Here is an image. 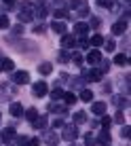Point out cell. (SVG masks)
Returning a JSON list of instances; mask_svg holds the SVG:
<instances>
[{"mask_svg":"<svg viewBox=\"0 0 131 146\" xmlns=\"http://www.w3.org/2000/svg\"><path fill=\"white\" fill-rule=\"evenodd\" d=\"M32 93L36 95V98H44V95L49 93V87H47V83H42V80L34 83V85H32Z\"/></svg>","mask_w":131,"mask_h":146,"instance_id":"1","label":"cell"},{"mask_svg":"<svg viewBox=\"0 0 131 146\" xmlns=\"http://www.w3.org/2000/svg\"><path fill=\"white\" fill-rule=\"evenodd\" d=\"M13 80L17 85H26V83H30V74L26 72V70H19V72L13 74Z\"/></svg>","mask_w":131,"mask_h":146,"instance_id":"2","label":"cell"},{"mask_svg":"<svg viewBox=\"0 0 131 146\" xmlns=\"http://www.w3.org/2000/svg\"><path fill=\"white\" fill-rule=\"evenodd\" d=\"M85 78L91 80V83H99V80L104 78V72H102V70H89V72L85 74Z\"/></svg>","mask_w":131,"mask_h":146,"instance_id":"3","label":"cell"},{"mask_svg":"<svg viewBox=\"0 0 131 146\" xmlns=\"http://www.w3.org/2000/svg\"><path fill=\"white\" fill-rule=\"evenodd\" d=\"M87 62L91 64V66H93V64H99V62H102V53H99L97 49L89 51V53H87Z\"/></svg>","mask_w":131,"mask_h":146,"instance_id":"4","label":"cell"},{"mask_svg":"<svg viewBox=\"0 0 131 146\" xmlns=\"http://www.w3.org/2000/svg\"><path fill=\"white\" fill-rule=\"evenodd\" d=\"M76 135H78V129L74 127V125H68V127L64 129V138L66 140H74Z\"/></svg>","mask_w":131,"mask_h":146,"instance_id":"5","label":"cell"},{"mask_svg":"<svg viewBox=\"0 0 131 146\" xmlns=\"http://www.w3.org/2000/svg\"><path fill=\"white\" fill-rule=\"evenodd\" d=\"M125 30H127V21H125V19H120V21H116L112 26V34H123Z\"/></svg>","mask_w":131,"mask_h":146,"instance_id":"6","label":"cell"},{"mask_svg":"<svg viewBox=\"0 0 131 146\" xmlns=\"http://www.w3.org/2000/svg\"><path fill=\"white\" fill-rule=\"evenodd\" d=\"M97 142H99V144H104V146H108L110 142H112V138H110V131H108V129H104V131H102V133H99V138H97Z\"/></svg>","mask_w":131,"mask_h":146,"instance_id":"7","label":"cell"},{"mask_svg":"<svg viewBox=\"0 0 131 146\" xmlns=\"http://www.w3.org/2000/svg\"><path fill=\"white\" fill-rule=\"evenodd\" d=\"M74 32L80 34V36H85V34L89 32V23H76V26H74Z\"/></svg>","mask_w":131,"mask_h":146,"instance_id":"8","label":"cell"},{"mask_svg":"<svg viewBox=\"0 0 131 146\" xmlns=\"http://www.w3.org/2000/svg\"><path fill=\"white\" fill-rule=\"evenodd\" d=\"M62 47H64V49H70V47H74V38L70 36V34H64V38H62Z\"/></svg>","mask_w":131,"mask_h":146,"instance_id":"9","label":"cell"},{"mask_svg":"<svg viewBox=\"0 0 131 146\" xmlns=\"http://www.w3.org/2000/svg\"><path fill=\"white\" fill-rule=\"evenodd\" d=\"M13 138H15V129L13 127L2 129V140H4V142H9V140H13Z\"/></svg>","mask_w":131,"mask_h":146,"instance_id":"10","label":"cell"},{"mask_svg":"<svg viewBox=\"0 0 131 146\" xmlns=\"http://www.w3.org/2000/svg\"><path fill=\"white\" fill-rule=\"evenodd\" d=\"M11 114L13 117H21L23 114V106L21 104H11Z\"/></svg>","mask_w":131,"mask_h":146,"instance_id":"11","label":"cell"},{"mask_svg":"<svg viewBox=\"0 0 131 146\" xmlns=\"http://www.w3.org/2000/svg\"><path fill=\"white\" fill-rule=\"evenodd\" d=\"M91 110H93L95 114H104V112H106V104H104V102H95Z\"/></svg>","mask_w":131,"mask_h":146,"instance_id":"12","label":"cell"},{"mask_svg":"<svg viewBox=\"0 0 131 146\" xmlns=\"http://www.w3.org/2000/svg\"><path fill=\"white\" fill-rule=\"evenodd\" d=\"M26 119L30 121V123H34V121L38 119V110H36V108H30L28 112H26Z\"/></svg>","mask_w":131,"mask_h":146,"instance_id":"13","label":"cell"},{"mask_svg":"<svg viewBox=\"0 0 131 146\" xmlns=\"http://www.w3.org/2000/svg\"><path fill=\"white\" fill-rule=\"evenodd\" d=\"M34 127L36 129H44L47 127V117H38L36 121H34Z\"/></svg>","mask_w":131,"mask_h":146,"instance_id":"14","label":"cell"},{"mask_svg":"<svg viewBox=\"0 0 131 146\" xmlns=\"http://www.w3.org/2000/svg\"><path fill=\"white\" fill-rule=\"evenodd\" d=\"M80 100H83V102H91V100H93V91H89V89H83V93H80Z\"/></svg>","mask_w":131,"mask_h":146,"instance_id":"15","label":"cell"},{"mask_svg":"<svg viewBox=\"0 0 131 146\" xmlns=\"http://www.w3.org/2000/svg\"><path fill=\"white\" fill-rule=\"evenodd\" d=\"M114 62H116L118 66H125V64L129 62V57H127V55H125V53H120V55H116V59H114Z\"/></svg>","mask_w":131,"mask_h":146,"instance_id":"16","label":"cell"},{"mask_svg":"<svg viewBox=\"0 0 131 146\" xmlns=\"http://www.w3.org/2000/svg\"><path fill=\"white\" fill-rule=\"evenodd\" d=\"M19 19L21 21H30L32 19V11H19Z\"/></svg>","mask_w":131,"mask_h":146,"instance_id":"17","label":"cell"},{"mask_svg":"<svg viewBox=\"0 0 131 146\" xmlns=\"http://www.w3.org/2000/svg\"><path fill=\"white\" fill-rule=\"evenodd\" d=\"M53 30H55L57 34H64V32H66V23H59V21H55V23H53Z\"/></svg>","mask_w":131,"mask_h":146,"instance_id":"18","label":"cell"},{"mask_svg":"<svg viewBox=\"0 0 131 146\" xmlns=\"http://www.w3.org/2000/svg\"><path fill=\"white\" fill-rule=\"evenodd\" d=\"M91 44L93 47H99V44H104V38L99 34H95V36H91Z\"/></svg>","mask_w":131,"mask_h":146,"instance_id":"19","label":"cell"},{"mask_svg":"<svg viewBox=\"0 0 131 146\" xmlns=\"http://www.w3.org/2000/svg\"><path fill=\"white\" fill-rule=\"evenodd\" d=\"M64 98H66V104H70V106L76 104V95H74V93H64Z\"/></svg>","mask_w":131,"mask_h":146,"instance_id":"20","label":"cell"},{"mask_svg":"<svg viewBox=\"0 0 131 146\" xmlns=\"http://www.w3.org/2000/svg\"><path fill=\"white\" fill-rule=\"evenodd\" d=\"M85 121H87V114L85 112H76L74 114V123H85Z\"/></svg>","mask_w":131,"mask_h":146,"instance_id":"21","label":"cell"},{"mask_svg":"<svg viewBox=\"0 0 131 146\" xmlns=\"http://www.w3.org/2000/svg\"><path fill=\"white\" fill-rule=\"evenodd\" d=\"M57 59H59V62H62V64H68V62H70V55L66 53V51H59V55H57Z\"/></svg>","mask_w":131,"mask_h":146,"instance_id":"22","label":"cell"},{"mask_svg":"<svg viewBox=\"0 0 131 146\" xmlns=\"http://www.w3.org/2000/svg\"><path fill=\"white\" fill-rule=\"evenodd\" d=\"M64 93H66V91H62L59 87H55V91H51V98H53V100H59V98H64Z\"/></svg>","mask_w":131,"mask_h":146,"instance_id":"23","label":"cell"},{"mask_svg":"<svg viewBox=\"0 0 131 146\" xmlns=\"http://www.w3.org/2000/svg\"><path fill=\"white\" fill-rule=\"evenodd\" d=\"M38 70H40L42 74H49V72H51V64H47V62H44V64H40Z\"/></svg>","mask_w":131,"mask_h":146,"instance_id":"24","label":"cell"},{"mask_svg":"<svg viewBox=\"0 0 131 146\" xmlns=\"http://www.w3.org/2000/svg\"><path fill=\"white\" fill-rule=\"evenodd\" d=\"M4 28H9V17L7 15H0V30H4Z\"/></svg>","mask_w":131,"mask_h":146,"instance_id":"25","label":"cell"},{"mask_svg":"<svg viewBox=\"0 0 131 146\" xmlns=\"http://www.w3.org/2000/svg\"><path fill=\"white\" fill-rule=\"evenodd\" d=\"M15 68V64L11 62V59H4V62H2V70H13Z\"/></svg>","mask_w":131,"mask_h":146,"instance_id":"26","label":"cell"},{"mask_svg":"<svg viewBox=\"0 0 131 146\" xmlns=\"http://www.w3.org/2000/svg\"><path fill=\"white\" fill-rule=\"evenodd\" d=\"M91 26H93L95 30H97L99 26H102V19H99V17H91Z\"/></svg>","mask_w":131,"mask_h":146,"instance_id":"27","label":"cell"},{"mask_svg":"<svg viewBox=\"0 0 131 146\" xmlns=\"http://www.w3.org/2000/svg\"><path fill=\"white\" fill-rule=\"evenodd\" d=\"M85 144H87V146H93V144H95V140H93V135H91V133L85 135Z\"/></svg>","mask_w":131,"mask_h":146,"instance_id":"28","label":"cell"},{"mask_svg":"<svg viewBox=\"0 0 131 146\" xmlns=\"http://www.w3.org/2000/svg\"><path fill=\"white\" fill-rule=\"evenodd\" d=\"M104 47H106V51H114V47H116V44H114L112 40H106V42H104Z\"/></svg>","mask_w":131,"mask_h":146,"instance_id":"29","label":"cell"},{"mask_svg":"<svg viewBox=\"0 0 131 146\" xmlns=\"http://www.w3.org/2000/svg\"><path fill=\"white\" fill-rule=\"evenodd\" d=\"M97 7H112V0H97Z\"/></svg>","mask_w":131,"mask_h":146,"instance_id":"30","label":"cell"},{"mask_svg":"<svg viewBox=\"0 0 131 146\" xmlns=\"http://www.w3.org/2000/svg\"><path fill=\"white\" fill-rule=\"evenodd\" d=\"M49 108H51L53 112H64V110H66L64 106H59V104H51V106H49Z\"/></svg>","mask_w":131,"mask_h":146,"instance_id":"31","label":"cell"},{"mask_svg":"<svg viewBox=\"0 0 131 146\" xmlns=\"http://www.w3.org/2000/svg\"><path fill=\"white\" fill-rule=\"evenodd\" d=\"M66 15L68 13H66L64 9H57V11H55V19H62V17H66Z\"/></svg>","mask_w":131,"mask_h":146,"instance_id":"32","label":"cell"},{"mask_svg":"<svg viewBox=\"0 0 131 146\" xmlns=\"http://www.w3.org/2000/svg\"><path fill=\"white\" fill-rule=\"evenodd\" d=\"M110 123H112V119H110V117H104V119H102V125H104V129H108V127H110Z\"/></svg>","mask_w":131,"mask_h":146,"instance_id":"33","label":"cell"},{"mask_svg":"<svg viewBox=\"0 0 131 146\" xmlns=\"http://www.w3.org/2000/svg\"><path fill=\"white\" fill-rule=\"evenodd\" d=\"M78 47H80V49H87V47H89V40H87V38H80V40H78Z\"/></svg>","mask_w":131,"mask_h":146,"instance_id":"34","label":"cell"},{"mask_svg":"<svg viewBox=\"0 0 131 146\" xmlns=\"http://www.w3.org/2000/svg\"><path fill=\"white\" fill-rule=\"evenodd\" d=\"M72 57H74V64H83V55L80 53H72Z\"/></svg>","mask_w":131,"mask_h":146,"instance_id":"35","label":"cell"},{"mask_svg":"<svg viewBox=\"0 0 131 146\" xmlns=\"http://www.w3.org/2000/svg\"><path fill=\"white\" fill-rule=\"evenodd\" d=\"M38 144H40V142H38V140H36V138H34V140H28V142H26V144H23V146H38Z\"/></svg>","mask_w":131,"mask_h":146,"instance_id":"36","label":"cell"},{"mask_svg":"<svg viewBox=\"0 0 131 146\" xmlns=\"http://www.w3.org/2000/svg\"><path fill=\"white\" fill-rule=\"evenodd\" d=\"M120 133H123V138H129V127H123V131H120Z\"/></svg>","mask_w":131,"mask_h":146,"instance_id":"37","label":"cell"},{"mask_svg":"<svg viewBox=\"0 0 131 146\" xmlns=\"http://www.w3.org/2000/svg\"><path fill=\"white\" fill-rule=\"evenodd\" d=\"M34 32H36V34H42L44 28H42V26H36V28H34Z\"/></svg>","mask_w":131,"mask_h":146,"instance_id":"38","label":"cell"},{"mask_svg":"<svg viewBox=\"0 0 131 146\" xmlns=\"http://www.w3.org/2000/svg\"><path fill=\"white\" fill-rule=\"evenodd\" d=\"M4 4H15V0H4Z\"/></svg>","mask_w":131,"mask_h":146,"instance_id":"39","label":"cell"}]
</instances>
